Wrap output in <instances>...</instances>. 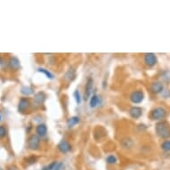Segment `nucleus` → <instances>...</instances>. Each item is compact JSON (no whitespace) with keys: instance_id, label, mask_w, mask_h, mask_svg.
<instances>
[{"instance_id":"obj_9","label":"nucleus","mask_w":170,"mask_h":170,"mask_svg":"<svg viewBox=\"0 0 170 170\" xmlns=\"http://www.w3.org/2000/svg\"><path fill=\"white\" fill-rule=\"evenodd\" d=\"M142 114V110L140 107H132L129 110V115L133 118H139Z\"/></svg>"},{"instance_id":"obj_22","label":"nucleus","mask_w":170,"mask_h":170,"mask_svg":"<svg viewBox=\"0 0 170 170\" xmlns=\"http://www.w3.org/2000/svg\"><path fill=\"white\" fill-rule=\"evenodd\" d=\"M74 97H75V100H76L77 103H80L81 102V96H80V93L78 90H76L75 93H74Z\"/></svg>"},{"instance_id":"obj_23","label":"nucleus","mask_w":170,"mask_h":170,"mask_svg":"<svg viewBox=\"0 0 170 170\" xmlns=\"http://www.w3.org/2000/svg\"><path fill=\"white\" fill-rule=\"evenodd\" d=\"M6 135V129L4 126H0V138H3Z\"/></svg>"},{"instance_id":"obj_7","label":"nucleus","mask_w":170,"mask_h":170,"mask_svg":"<svg viewBox=\"0 0 170 170\" xmlns=\"http://www.w3.org/2000/svg\"><path fill=\"white\" fill-rule=\"evenodd\" d=\"M151 90L153 94H159L164 90V85L159 81L153 82L151 86Z\"/></svg>"},{"instance_id":"obj_3","label":"nucleus","mask_w":170,"mask_h":170,"mask_svg":"<svg viewBox=\"0 0 170 170\" xmlns=\"http://www.w3.org/2000/svg\"><path fill=\"white\" fill-rule=\"evenodd\" d=\"M143 98H144V94L142 90H135L130 94V101L135 104L141 103L143 101Z\"/></svg>"},{"instance_id":"obj_18","label":"nucleus","mask_w":170,"mask_h":170,"mask_svg":"<svg viewBox=\"0 0 170 170\" xmlns=\"http://www.w3.org/2000/svg\"><path fill=\"white\" fill-rule=\"evenodd\" d=\"M38 72H41L43 74H45L46 76H47V78H50V79H53V75L50 72V71H48V70H46V69H43V68H39L38 70Z\"/></svg>"},{"instance_id":"obj_6","label":"nucleus","mask_w":170,"mask_h":170,"mask_svg":"<svg viewBox=\"0 0 170 170\" xmlns=\"http://www.w3.org/2000/svg\"><path fill=\"white\" fill-rule=\"evenodd\" d=\"M93 86H94V80L92 78H88L86 84V88H85V100H88L90 98L91 94H92V90H93Z\"/></svg>"},{"instance_id":"obj_15","label":"nucleus","mask_w":170,"mask_h":170,"mask_svg":"<svg viewBox=\"0 0 170 170\" xmlns=\"http://www.w3.org/2000/svg\"><path fill=\"white\" fill-rule=\"evenodd\" d=\"M100 102V98L98 95L94 94L92 95V97H90V107L91 108H94L99 104Z\"/></svg>"},{"instance_id":"obj_4","label":"nucleus","mask_w":170,"mask_h":170,"mask_svg":"<svg viewBox=\"0 0 170 170\" xmlns=\"http://www.w3.org/2000/svg\"><path fill=\"white\" fill-rule=\"evenodd\" d=\"M39 145H40V139L38 135H32L31 136H29L28 140V147L29 150H32V151L38 150L39 148Z\"/></svg>"},{"instance_id":"obj_21","label":"nucleus","mask_w":170,"mask_h":170,"mask_svg":"<svg viewBox=\"0 0 170 170\" xmlns=\"http://www.w3.org/2000/svg\"><path fill=\"white\" fill-rule=\"evenodd\" d=\"M56 165H57V162H56V161H53V162H52L51 164L45 166V167L42 168V170H54L55 167H56Z\"/></svg>"},{"instance_id":"obj_2","label":"nucleus","mask_w":170,"mask_h":170,"mask_svg":"<svg viewBox=\"0 0 170 170\" xmlns=\"http://www.w3.org/2000/svg\"><path fill=\"white\" fill-rule=\"evenodd\" d=\"M167 117V111L162 107H157L151 112V118L153 120H162Z\"/></svg>"},{"instance_id":"obj_11","label":"nucleus","mask_w":170,"mask_h":170,"mask_svg":"<svg viewBox=\"0 0 170 170\" xmlns=\"http://www.w3.org/2000/svg\"><path fill=\"white\" fill-rule=\"evenodd\" d=\"M36 132L38 136H45L47 133V128L45 124H39L37 128H36Z\"/></svg>"},{"instance_id":"obj_10","label":"nucleus","mask_w":170,"mask_h":170,"mask_svg":"<svg viewBox=\"0 0 170 170\" xmlns=\"http://www.w3.org/2000/svg\"><path fill=\"white\" fill-rule=\"evenodd\" d=\"M71 144L67 141H62L58 144V150L62 153H67L71 151Z\"/></svg>"},{"instance_id":"obj_16","label":"nucleus","mask_w":170,"mask_h":170,"mask_svg":"<svg viewBox=\"0 0 170 170\" xmlns=\"http://www.w3.org/2000/svg\"><path fill=\"white\" fill-rule=\"evenodd\" d=\"M75 77H76V71L71 68V69H70L69 71H67V73L65 75V78L68 79L69 81H72L75 78Z\"/></svg>"},{"instance_id":"obj_8","label":"nucleus","mask_w":170,"mask_h":170,"mask_svg":"<svg viewBox=\"0 0 170 170\" xmlns=\"http://www.w3.org/2000/svg\"><path fill=\"white\" fill-rule=\"evenodd\" d=\"M29 106V100L28 98H22L19 101V104H18V111L20 112H25L28 107Z\"/></svg>"},{"instance_id":"obj_17","label":"nucleus","mask_w":170,"mask_h":170,"mask_svg":"<svg viewBox=\"0 0 170 170\" xmlns=\"http://www.w3.org/2000/svg\"><path fill=\"white\" fill-rule=\"evenodd\" d=\"M117 161H118L117 158H116V156H114V155H109V156L106 158V162H107V164L109 165L116 164Z\"/></svg>"},{"instance_id":"obj_19","label":"nucleus","mask_w":170,"mask_h":170,"mask_svg":"<svg viewBox=\"0 0 170 170\" xmlns=\"http://www.w3.org/2000/svg\"><path fill=\"white\" fill-rule=\"evenodd\" d=\"M34 90L33 88L30 87H23L22 88V94H25V95H30L31 94H33Z\"/></svg>"},{"instance_id":"obj_13","label":"nucleus","mask_w":170,"mask_h":170,"mask_svg":"<svg viewBox=\"0 0 170 170\" xmlns=\"http://www.w3.org/2000/svg\"><path fill=\"white\" fill-rule=\"evenodd\" d=\"M46 100V94H44L43 92H38L35 94V98H34V101L38 104H41L45 102Z\"/></svg>"},{"instance_id":"obj_20","label":"nucleus","mask_w":170,"mask_h":170,"mask_svg":"<svg viewBox=\"0 0 170 170\" xmlns=\"http://www.w3.org/2000/svg\"><path fill=\"white\" fill-rule=\"evenodd\" d=\"M161 149L167 152H170V141L163 142L161 143Z\"/></svg>"},{"instance_id":"obj_14","label":"nucleus","mask_w":170,"mask_h":170,"mask_svg":"<svg viewBox=\"0 0 170 170\" xmlns=\"http://www.w3.org/2000/svg\"><path fill=\"white\" fill-rule=\"evenodd\" d=\"M79 121H80V118H79V117L74 116V117H71L68 119V121H67V125H68V127H69V128H72V127H74L75 125L79 123Z\"/></svg>"},{"instance_id":"obj_24","label":"nucleus","mask_w":170,"mask_h":170,"mask_svg":"<svg viewBox=\"0 0 170 170\" xmlns=\"http://www.w3.org/2000/svg\"><path fill=\"white\" fill-rule=\"evenodd\" d=\"M0 120H1V116H0Z\"/></svg>"},{"instance_id":"obj_25","label":"nucleus","mask_w":170,"mask_h":170,"mask_svg":"<svg viewBox=\"0 0 170 170\" xmlns=\"http://www.w3.org/2000/svg\"><path fill=\"white\" fill-rule=\"evenodd\" d=\"M0 170H2V169H1V168H0Z\"/></svg>"},{"instance_id":"obj_5","label":"nucleus","mask_w":170,"mask_h":170,"mask_svg":"<svg viewBox=\"0 0 170 170\" xmlns=\"http://www.w3.org/2000/svg\"><path fill=\"white\" fill-rule=\"evenodd\" d=\"M143 60H144V63L148 66V67H153L155 65L157 64V57L156 55L152 53H148L144 54V57H143Z\"/></svg>"},{"instance_id":"obj_12","label":"nucleus","mask_w":170,"mask_h":170,"mask_svg":"<svg viewBox=\"0 0 170 170\" xmlns=\"http://www.w3.org/2000/svg\"><path fill=\"white\" fill-rule=\"evenodd\" d=\"M9 66H10V68L12 69V70H15V71H17L20 69V67H21V63H20V61H19V59L17 57H11L10 59V61H9Z\"/></svg>"},{"instance_id":"obj_1","label":"nucleus","mask_w":170,"mask_h":170,"mask_svg":"<svg viewBox=\"0 0 170 170\" xmlns=\"http://www.w3.org/2000/svg\"><path fill=\"white\" fill-rule=\"evenodd\" d=\"M156 133L157 135L162 138V139H167L170 137V125L167 121H160L158 122L155 126Z\"/></svg>"}]
</instances>
